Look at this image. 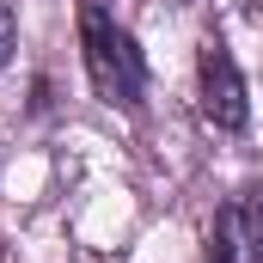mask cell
Listing matches in <instances>:
<instances>
[{"label":"cell","instance_id":"obj_2","mask_svg":"<svg viewBox=\"0 0 263 263\" xmlns=\"http://www.w3.org/2000/svg\"><path fill=\"white\" fill-rule=\"evenodd\" d=\"M196 92H202V117L214 129H245L251 123V98H245V73L233 62V49L208 31L196 49Z\"/></svg>","mask_w":263,"mask_h":263},{"label":"cell","instance_id":"obj_4","mask_svg":"<svg viewBox=\"0 0 263 263\" xmlns=\"http://www.w3.org/2000/svg\"><path fill=\"white\" fill-rule=\"evenodd\" d=\"M12 49H18V18H12V0H0V67L12 62Z\"/></svg>","mask_w":263,"mask_h":263},{"label":"cell","instance_id":"obj_5","mask_svg":"<svg viewBox=\"0 0 263 263\" xmlns=\"http://www.w3.org/2000/svg\"><path fill=\"white\" fill-rule=\"evenodd\" d=\"M257 6H263V0H257Z\"/></svg>","mask_w":263,"mask_h":263},{"label":"cell","instance_id":"obj_3","mask_svg":"<svg viewBox=\"0 0 263 263\" xmlns=\"http://www.w3.org/2000/svg\"><path fill=\"white\" fill-rule=\"evenodd\" d=\"M208 263H263V196L257 190L227 196V208L214 214Z\"/></svg>","mask_w":263,"mask_h":263},{"label":"cell","instance_id":"obj_1","mask_svg":"<svg viewBox=\"0 0 263 263\" xmlns=\"http://www.w3.org/2000/svg\"><path fill=\"white\" fill-rule=\"evenodd\" d=\"M80 55H86V80L92 92L110 104V110H135L141 92H147V62L135 49L129 25H117L104 6H86L80 12Z\"/></svg>","mask_w":263,"mask_h":263}]
</instances>
